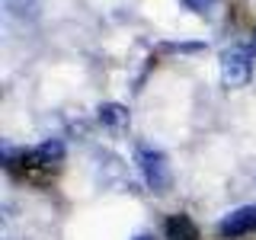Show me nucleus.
Wrapping results in <instances>:
<instances>
[{"instance_id": "f03ea898", "label": "nucleus", "mask_w": 256, "mask_h": 240, "mask_svg": "<svg viewBox=\"0 0 256 240\" xmlns=\"http://www.w3.org/2000/svg\"><path fill=\"white\" fill-rule=\"evenodd\" d=\"M253 77V58L246 48H230L221 54V80L228 86H246Z\"/></svg>"}, {"instance_id": "7ed1b4c3", "label": "nucleus", "mask_w": 256, "mask_h": 240, "mask_svg": "<svg viewBox=\"0 0 256 240\" xmlns=\"http://www.w3.org/2000/svg\"><path fill=\"white\" fill-rule=\"evenodd\" d=\"M250 230H256V205H244V208H237V212H230L228 218L218 224V234H221L224 240L244 237V234H250Z\"/></svg>"}, {"instance_id": "20e7f679", "label": "nucleus", "mask_w": 256, "mask_h": 240, "mask_svg": "<svg viewBox=\"0 0 256 240\" xmlns=\"http://www.w3.org/2000/svg\"><path fill=\"white\" fill-rule=\"evenodd\" d=\"M166 240H198V228L189 214H170L164 224Z\"/></svg>"}, {"instance_id": "6e6552de", "label": "nucleus", "mask_w": 256, "mask_h": 240, "mask_svg": "<svg viewBox=\"0 0 256 240\" xmlns=\"http://www.w3.org/2000/svg\"><path fill=\"white\" fill-rule=\"evenodd\" d=\"M253 45H256V29H253Z\"/></svg>"}, {"instance_id": "f257e3e1", "label": "nucleus", "mask_w": 256, "mask_h": 240, "mask_svg": "<svg viewBox=\"0 0 256 240\" xmlns=\"http://www.w3.org/2000/svg\"><path fill=\"white\" fill-rule=\"evenodd\" d=\"M138 166L144 173V182H148L154 192H166L173 182V173H170V164H166V157L160 154L154 148H141L138 150Z\"/></svg>"}, {"instance_id": "0eeeda50", "label": "nucleus", "mask_w": 256, "mask_h": 240, "mask_svg": "<svg viewBox=\"0 0 256 240\" xmlns=\"http://www.w3.org/2000/svg\"><path fill=\"white\" fill-rule=\"evenodd\" d=\"M134 240H154V237H148V234H138V237H134Z\"/></svg>"}, {"instance_id": "423d86ee", "label": "nucleus", "mask_w": 256, "mask_h": 240, "mask_svg": "<svg viewBox=\"0 0 256 240\" xmlns=\"http://www.w3.org/2000/svg\"><path fill=\"white\" fill-rule=\"evenodd\" d=\"M182 4H186L189 10H196V13H205L208 6H214V4H218V0H182Z\"/></svg>"}, {"instance_id": "39448f33", "label": "nucleus", "mask_w": 256, "mask_h": 240, "mask_svg": "<svg viewBox=\"0 0 256 240\" xmlns=\"http://www.w3.org/2000/svg\"><path fill=\"white\" fill-rule=\"evenodd\" d=\"M100 122L109 128H122V125H128V112L118 102H106V106H100Z\"/></svg>"}]
</instances>
